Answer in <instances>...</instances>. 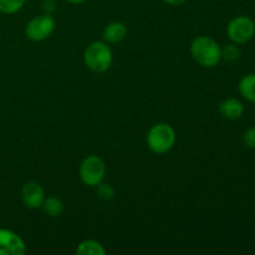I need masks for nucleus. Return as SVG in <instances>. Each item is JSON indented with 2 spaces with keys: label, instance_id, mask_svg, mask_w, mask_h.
Masks as SVG:
<instances>
[{
  "label": "nucleus",
  "instance_id": "7ed1b4c3",
  "mask_svg": "<svg viewBox=\"0 0 255 255\" xmlns=\"http://www.w3.org/2000/svg\"><path fill=\"white\" fill-rule=\"evenodd\" d=\"M147 146L152 152L163 154L171 151L176 143V132L168 124H156L147 133Z\"/></svg>",
  "mask_w": 255,
  "mask_h": 255
},
{
  "label": "nucleus",
  "instance_id": "20e7f679",
  "mask_svg": "<svg viewBox=\"0 0 255 255\" xmlns=\"http://www.w3.org/2000/svg\"><path fill=\"white\" fill-rule=\"evenodd\" d=\"M80 178L87 187H97L106 176V164L99 156H89L80 166Z\"/></svg>",
  "mask_w": 255,
  "mask_h": 255
},
{
  "label": "nucleus",
  "instance_id": "6e6552de",
  "mask_svg": "<svg viewBox=\"0 0 255 255\" xmlns=\"http://www.w3.org/2000/svg\"><path fill=\"white\" fill-rule=\"evenodd\" d=\"M21 198L25 207L30 209H39L45 201V192L37 182L30 181L22 186Z\"/></svg>",
  "mask_w": 255,
  "mask_h": 255
},
{
  "label": "nucleus",
  "instance_id": "ddd939ff",
  "mask_svg": "<svg viewBox=\"0 0 255 255\" xmlns=\"http://www.w3.org/2000/svg\"><path fill=\"white\" fill-rule=\"evenodd\" d=\"M41 208L44 209L47 216L51 217V218H56L64 213L65 207L61 199L56 198V197H47V198H45Z\"/></svg>",
  "mask_w": 255,
  "mask_h": 255
},
{
  "label": "nucleus",
  "instance_id": "39448f33",
  "mask_svg": "<svg viewBox=\"0 0 255 255\" xmlns=\"http://www.w3.org/2000/svg\"><path fill=\"white\" fill-rule=\"evenodd\" d=\"M227 35L234 44H246L254 37L255 22L246 15L233 17L227 26Z\"/></svg>",
  "mask_w": 255,
  "mask_h": 255
},
{
  "label": "nucleus",
  "instance_id": "f3484780",
  "mask_svg": "<svg viewBox=\"0 0 255 255\" xmlns=\"http://www.w3.org/2000/svg\"><path fill=\"white\" fill-rule=\"evenodd\" d=\"M243 143L247 148L255 149V126L249 127L243 133Z\"/></svg>",
  "mask_w": 255,
  "mask_h": 255
},
{
  "label": "nucleus",
  "instance_id": "9d476101",
  "mask_svg": "<svg viewBox=\"0 0 255 255\" xmlns=\"http://www.w3.org/2000/svg\"><path fill=\"white\" fill-rule=\"evenodd\" d=\"M126 25L121 21H114L110 22V24L105 27L102 37H104V41H106L107 44H117V42H121L122 40L126 37Z\"/></svg>",
  "mask_w": 255,
  "mask_h": 255
},
{
  "label": "nucleus",
  "instance_id": "2eb2a0df",
  "mask_svg": "<svg viewBox=\"0 0 255 255\" xmlns=\"http://www.w3.org/2000/svg\"><path fill=\"white\" fill-rule=\"evenodd\" d=\"M241 56V50L237 45H227L224 49H222V59L227 61H236Z\"/></svg>",
  "mask_w": 255,
  "mask_h": 255
},
{
  "label": "nucleus",
  "instance_id": "f257e3e1",
  "mask_svg": "<svg viewBox=\"0 0 255 255\" xmlns=\"http://www.w3.org/2000/svg\"><path fill=\"white\" fill-rule=\"evenodd\" d=\"M191 55L194 61L203 67H214L222 60V49L218 42L209 36H198L192 41Z\"/></svg>",
  "mask_w": 255,
  "mask_h": 255
},
{
  "label": "nucleus",
  "instance_id": "0eeeda50",
  "mask_svg": "<svg viewBox=\"0 0 255 255\" xmlns=\"http://www.w3.org/2000/svg\"><path fill=\"white\" fill-rule=\"evenodd\" d=\"M26 246L19 234L0 228V255H24Z\"/></svg>",
  "mask_w": 255,
  "mask_h": 255
},
{
  "label": "nucleus",
  "instance_id": "6ab92c4d",
  "mask_svg": "<svg viewBox=\"0 0 255 255\" xmlns=\"http://www.w3.org/2000/svg\"><path fill=\"white\" fill-rule=\"evenodd\" d=\"M66 1L71 2V4H81V2H84L85 0H66Z\"/></svg>",
  "mask_w": 255,
  "mask_h": 255
},
{
  "label": "nucleus",
  "instance_id": "1a4fd4ad",
  "mask_svg": "<svg viewBox=\"0 0 255 255\" xmlns=\"http://www.w3.org/2000/svg\"><path fill=\"white\" fill-rule=\"evenodd\" d=\"M219 114L222 115V117L232 120V121L241 119L244 114L243 102L238 99H234V97L224 100L219 105Z\"/></svg>",
  "mask_w": 255,
  "mask_h": 255
},
{
  "label": "nucleus",
  "instance_id": "dca6fc26",
  "mask_svg": "<svg viewBox=\"0 0 255 255\" xmlns=\"http://www.w3.org/2000/svg\"><path fill=\"white\" fill-rule=\"evenodd\" d=\"M96 188H97V196H99L101 199H104V201H110V199L114 198L115 189L111 184L104 183V182H102V183H100Z\"/></svg>",
  "mask_w": 255,
  "mask_h": 255
},
{
  "label": "nucleus",
  "instance_id": "a211bd4d",
  "mask_svg": "<svg viewBox=\"0 0 255 255\" xmlns=\"http://www.w3.org/2000/svg\"><path fill=\"white\" fill-rule=\"evenodd\" d=\"M164 2H167L168 5H172V6H178V5L184 4L187 0H163Z\"/></svg>",
  "mask_w": 255,
  "mask_h": 255
},
{
  "label": "nucleus",
  "instance_id": "9b49d317",
  "mask_svg": "<svg viewBox=\"0 0 255 255\" xmlns=\"http://www.w3.org/2000/svg\"><path fill=\"white\" fill-rule=\"evenodd\" d=\"M239 92L249 102L255 104V74H248L239 81Z\"/></svg>",
  "mask_w": 255,
  "mask_h": 255
},
{
  "label": "nucleus",
  "instance_id": "f8f14e48",
  "mask_svg": "<svg viewBox=\"0 0 255 255\" xmlns=\"http://www.w3.org/2000/svg\"><path fill=\"white\" fill-rule=\"evenodd\" d=\"M105 253L106 251H105L104 246L92 239L81 242L76 249V254L79 255H105Z\"/></svg>",
  "mask_w": 255,
  "mask_h": 255
},
{
  "label": "nucleus",
  "instance_id": "423d86ee",
  "mask_svg": "<svg viewBox=\"0 0 255 255\" xmlns=\"http://www.w3.org/2000/svg\"><path fill=\"white\" fill-rule=\"evenodd\" d=\"M55 30V20L50 14L39 15L30 20L25 27L27 39L32 41H42L47 39Z\"/></svg>",
  "mask_w": 255,
  "mask_h": 255
},
{
  "label": "nucleus",
  "instance_id": "4468645a",
  "mask_svg": "<svg viewBox=\"0 0 255 255\" xmlns=\"http://www.w3.org/2000/svg\"><path fill=\"white\" fill-rule=\"evenodd\" d=\"M25 4V0H0V12L2 14H15Z\"/></svg>",
  "mask_w": 255,
  "mask_h": 255
},
{
  "label": "nucleus",
  "instance_id": "f03ea898",
  "mask_svg": "<svg viewBox=\"0 0 255 255\" xmlns=\"http://www.w3.org/2000/svg\"><path fill=\"white\" fill-rule=\"evenodd\" d=\"M114 61L111 47L106 41H94L84 52V62L89 70L96 74L106 72Z\"/></svg>",
  "mask_w": 255,
  "mask_h": 255
}]
</instances>
